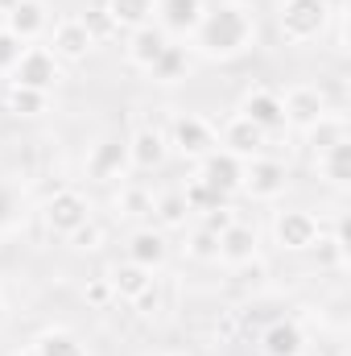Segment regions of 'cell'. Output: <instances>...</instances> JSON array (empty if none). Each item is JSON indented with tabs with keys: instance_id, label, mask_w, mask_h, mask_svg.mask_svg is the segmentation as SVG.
Instances as JSON below:
<instances>
[{
	"instance_id": "cell-26",
	"label": "cell",
	"mask_w": 351,
	"mask_h": 356,
	"mask_svg": "<svg viewBox=\"0 0 351 356\" xmlns=\"http://www.w3.org/2000/svg\"><path fill=\"white\" fill-rule=\"evenodd\" d=\"M112 203H116V211H120L124 220H153V195H149L141 182H124Z\"/></svg>"
},
{
	"instance_id": "cell-17",
	"label": "cell",
	"mask_w": 351,
	"mask_h": 356,
	"mask_svg": "<svg viewBox=\"0 0 351 356\" xmlns=\"http://www.w3.org/2000/svg\"><path fill=\"white\" fill-rule=\"evenodd\" d=\"M240 116L244 120H252L261 133H281L285 129V108H281V91L273 88H252L244 91V99H240Z\"/></svg>"
},
{
	"instance_id": "cell-10",
	"label": "cell",
	"mask_w": 351,
	"mask_h": 356,
	"mask_svg": "<svg viewBox=\"0 0 351 356\" xmlns=\"http://www.w3.org/2000/svg\"><path fill=\"white\" fill-rule=\"evenodd\" d=\"M124 141H128V166L132 170H162L170 158V141H166L162 124H137Z\"/></svg>"
},
{
	"instance_id": "cell-41",
	"label": "cell",
	"mask_w": 351,
	"mask_h": 356,
	"mask_svg": "<svg viewBox=\"0 0 351 356\" xmlns=\"http://www.w3.org/2000/svg\"><path fill=\"white\" fill-rule=\"evenodd\" d=\"M8 4H12V0H0V8H8Z\"/></svg>"
},
{
	"instance_id": "cell-20",
	"label": "cell",
	"mask_w": 351,
	"mask_h": 356,
	"mask_svg": "<svg viewBox=\"0 0 351 356\" xmlns=\"http://www.w3.org/2000/svg\"><path fill=\"white\" fill-rule=\"evenodd\" d=\"M264 356H306V332L298 319H273L261 332Z\"/></svg>"
},
{
	"instance_id": "cell-40",
	"label": "cell",
	"mask_w": 351,
	"mask_h": 356,
	"mask_svg": "<svg viewBox=\"0 0 351 356\" xmlns=\"http://www.w3.org/2000/svg\"><path fill=\"white\" fill-rule=\"evenodd\" d=\"M12 356H37V353L33 348H21V353H12Z\"/></svg>"
},
{
	"instance_id": "cell-16",
	"label": "cell",
	"mask_w": 351,
	"mask_h": 356,
	"mask_svg": "<svg viewBox=\"0 0 351 356\" xmlns=\"http://www.w3.org/2000/svg\"><path fill=\"white\" fill-rule=\"evenodd\" d=\"M4 29L17 33L25 46H33L37 38H46L50 33V8H46V0H12L4 8Z\"/></svg>"
},
{
	"instance_id": "cell-2",
	"label": "cell",
	"mask_w": 351,
	"mask_h": 356,
	"mask_svg": "<svg viewBox=\"0 0 351 356\" xmlns=\"http://www.w3.org/2000/svg\"><path fill=\"white\" fill-rule=\"evenodd\" d=\"M166 141H170V154L186 158V162H203L207 154L219 149V129L207 116H198V112H182V116L170 120Z\"/></svg>"
},
{
	"instance_id": "cell-22",
	"label": "cell",
	"mask_w": 351,
	"mask_h": 356,
	"mask_svg": "<svg viewBox=\"0 0 351 356\" xmlns=\"http://www.w3.org/2000/svg\"><path fill=\"white\" fill-rule=\"evenodd\" d=\"M314 170H318V178H323L327 186L348 191L351 186V137L339 141V145H331V149H323V154L314 158Z\"/></svg>"
},
{
	"instance_id": "cell-42",
	"label": "cell",
	"mask_w": 351,
	"mask_h": 356,
	"mask_svg": "<svg viewBox=\"0 0 351 356\" xmlns=\"http://www.w3.org/2000/svg\"><path fill=\"white\" fill-rule=\"evenodd\" d=\"M327 4H331V0H327Z\"/></svg>"
},
{
	"instance_id": "cell-6",
	"label": "cell",
	"mask_w": 351,
	"mask_h": 356,
	"mask_svg": "<svg viewBox=\"0 0 351 356\" xmlns=\"http://www.w3.org/2000/svg\"><path fill=\"white\" fill-rule=\"evenodd\" d=\"M318 232H323V224L310 211H302V207H285V211L273 216V241L285 253H310L314 241H318Z\"/></svg>"
},
{
	"instance_id": "cell-5",
	"label": "cell",
	"mask_w": 351,
	"mask_h": 356,
	"mask_svg": "<svg viewBox=\"0 0 351 356\" xmlns=\"http://www.w3.org/2000/svg\"><path fill=\"white\" fill-rule=\"evenodd\" d=\"M8 83L17 88H33V91H50L62 83V63L46 50V46H25V54L17 58V67L8 71Z\"/></svg>"
},
{
	"instance_id": "cell-35",
	"label": "cell",
	"mask_w": 351,
	"mask_h": 356,
	"mask_svg": "<svg viewBox=\"0 0 351 356\" xmlns=\"http://www.w3.org/2000/svg\"><path fill=\"white\" fill-rule=\"evenodd\" d=\"M21 54H25V42L0 25V75H8V71L17 67V58H21Z\"/></svg>"
},
{
	"instance_id": "cell-39",
	"label": "cell",
	"mask_w": 351,
	"mask_h": 356,
	"mask_svg": "<svg viewBox=\"0 0 351 356\" xmlns=\"http://www.w3.org/2000/svg\"><path fill=\"white\" fill-rule=\"evenodd\" d=\"M4 319H8V307H4V298H0V327H4Z\"/></svg>"
},
{
	"instance_id": "cell-12",
	"label": "cell",
	"mask_w": 351,
	"mask_h": 356,
	"mask_svg": "<svg viewBox=\"0 0 351 356\" xmlns=\"http://www.w3.org/2000/svg\"><path fill=\"white\" fill-rule=\"evenodd\" d=\"M124 257L137 261L141 269H149V273H157V269L170 261V241H166V232H162L157 224H141V228L128 232V241H124Z\"/></svg>"
},
{
	"instance_id": "cell-27",
	"label": "cell",
	"mask_w": 351,
	"mask_h": 356,
	"mask_svg": "<svg viewBox=\"0 0 351 356\" xmlns=\"http://www.w3.org/2000/svg\"><path fill=\"white\" fill-rule=\"evenodd\" d=\"M33 353L37 356H87L83 340L67 327H46L37 340H33Z\"/></svg>"
},
{
	"instance_id": "cell-32",
	"label": "cell",
	"mask_w": 351,
	"mask_h": 356,
	"mask_svg": "<svg viewBox=\"0 0 351 356\" xmlns=\"http://www.w3.org/2000/svg\"><path fill=\"white\" fill-rule=\"evenodd\" d=\"M186 257H194V261H215V257H219V236L198 224V228L190 232V241H186Z\"/></svg>"
},
{
	"instance_id": "cell-25",
	"label": "cell",
	"mask_w": 351,
	"mask_h": 356,
	"mask_svg": "<svg viewBox=\"0 0 351 356\" xmlns=\"http://www.w3.org/2000/svg\"><path fill=\"white\" fill-rule=\"evenodd\" d=\"M4 112H12V116H21V120L46 116V112H50V95H46V91H33V88H17V83H8V88H4Z\"/></svg>"
},
{
	"instance_id": "cell-30",
	"label": "cell",
	"mask_w": 351,
	"mask_h": 356,
	"mask_svg": "<svg viewBox=\"0 0 351 356\" xmlns=\"http://www.w3.org/2000/svg\"><path fill=\"white\" fill-rule=\"evenodd\" d=\"M182 199H186L190 216H203V211H215V207H223V203H228L219 191H211V186H207L198 175L186 178V186H182Z\"/></svg>"
},
{
	"instance_id": "cell-23",
	"label": "cell",
	"mask_w": 351,
	"mask_h": 356,
	"mask_svg": "<svg viewBox=\"0 0 351 356\" xmlns=\"http://www.w3.org/2000/svg\"><path fill=\"white\" fill-rule=\"evenodd\" d=\"M103 277L112 282V294H116V298H124V302H132V298L153 282V273H149V269H141L137 261H128V257H124V261H116Z\"/></svg>"
},
{
	"instance_id": "cell-13",
	"label": "cell",
	"mask_w": 351,
	"mask_h": 356,
	"mask_svg": "<svg viewBox=\"0 0 351 356\" xmlns=\"http://www.w3.org/2000/svg\"><path fill=\"white\" fill-rule=\"evenodd\" d=\"M170 46H174V38H170L157 21H149V25H141V29H132V33L124 38V58H128L137 71H153L157 58H162Z\"/></svg>"
},
{
	"instance_id": "cell-21",
	"label": "cell",
	"mask_w": 351,
	"mask_h": 356,
	"mask_svg": "<svg viewBox=\"0 0 351 356\" xmlns=\"http://www.w3.org/2000/svg\"><path fill=\"white\" fill-rule=\"evenodd\" d=\"M153 8H157V0H103V17L112 21L116 33H132V29L149 25Z\"/></svg>"
},
{
	"instance_id": "cell-37",
	"label": "cell",
	"mask_w": 351,
	"mask_h": 356,
	"mask_svg": "<svg viewBox=\"0 0 351 356\" xmlns=\"http://www.w3.org/2000/svg\"><path fill=\"white\" fill-rule=\"evenodd\" d=\"M232 220H236V211H232L228 203H223V207H215V211H203V228H207V232H215V236H219Z\"/></svg>"
},
{
	"instance_id": "cell-18",
	"label": "cell",
	"mask_w": 351,
	"mask_h": 356,
	"mask_svg": "<svg viewBox=\"0 0 351 356\" xmlns=\"http://www.w3.org/2000/svg\"><path fill=\"white\" fill-rule=\"evenodd\" d=\"M203 13H207V0H157V8H153V21L170 33V38H194V29H198V21H203Z\"/></svg>"
},
{
	"instance_id": "cell-36",
	"label": "cell",
	"mask_w": 351,
	"mask_h": 356,
	"mask_svg": "<svg viewBox=\"0 0 351 356\" xmlns=\"http://www.w3.org/2000/svg\"><path fill=\"white\" fill-rule=\"evenodd\" d=\"M83 298H87V307H95V311L112 307V302H116V294H112V282H108V277H91L87 286H83Z\"/></svg>"
},
{
	"instance_id": "cell-34",
	"label": "cell",
	"mask_w": 351,
	"mask_h": 356,
	"mask_svg": "<svg viewBox=\"0 0 351 356\" xmlns=\"http://www.w3.org/2000/svg\"><path fill=\"white\" fill-rule=\"evenodd\" d=\"M67 241H71V249H79V253H95V249L103 245V224H99V220H87V224L75 228Z\"/></svg>"
},
{
	"instance_id": "cell-14",
	"label": "cell",
	"mask_w": 351,
	"mask_h": 356,
	"mask_svg": "<svg viewBox=\"0 0 351 356\" xmlns=\"http://www.w3.org/2000/svg\"><path fill=\"white\" fill-rule=\"evenodd\" d=\"M257 257H261V232L252 224H244V220H232L219 232V257L215 261H223L228 269H240L248 261H257Z\"/></svg>"
},
{
	"instance_id": "cell-9",
	"label": "cell",
	"mask_w": 351,
	"mask_h": 356,
	"mask_svg": "<svg viewBox=\"0 0 351 356\" xmlns=\"http://www.w3.org/2000/svg\"><path fill=\"white\" fill-rule=\"evenodd\" d=\"M87 178L95 182H116V178H124L132 166H128V141L120 137V133H108V137H99L95 145H91L87 154Z\"/></svg>"
},
{
	"instance_id": "cell-29",
	"label": "cell",
	"mask_w": 351,
	"mask_h": 356,
	"mask_svg": "<svg viewBox=\"0 0 351 356\" xmlns=\"http://www.w3.org/2000/svg\"><path fill=\"white\" fill-rule=\"evenodd\" d=\"M157 83H182L186 75H190V46H170L162 58H157V67L149 71Z\"/></svg>"
},
{
	"instance_id": "cell-4",
	"label": "cell",
	"mask_w": 351,
	"mask_h": 356,
	"mask_svg": "<svg viewBox=\"0 0 351 356\" xmlns=\"http://www.w3.org/2000/svg\"><path fill=\"white\" fill-rule=\"evenodd\" d=\"M91 220V203L83 191H75V186H58L54 195H46L42 199V224H46V232L50 236H71L75 228H83Z\"/></svg>"
},
{
	"instance_id": "cell-7",
	"label": "cell",
	"mask_w": 351,
	"mask_h": 356,
	"mask_svg": "<svg viewBox=\"0 0 351 356\" xmlns=\"http://www.w3.org/2000/svg\"><path fill=\"white\" fill-rule=\"evenodd\" d=\"M62 67H79V63H87L91 50H95V38H91V29L83 25V17H62L54 29H50V46H46Z\"/></svg>"
},
{
	"instance_id": "cell-1",
	"label": "cell",
	"mask_w": 351,
	"mask_h": 356,
	"mask_svg": "<svg viewBox=\"0 0 351 356\" xmlns=\"http://www.w3.org/2000/svg\"><path fill=\"white\" fill-rule=\"evenodd\" d=\"M190 46L211 63H232V58H240V54H248L257 46V13L248 4H240V0L207 8L194 38H190Z\"/></svg>"
},
{
	"instance_id": "cell-11",
	"label": "cell",
	"mask_w": 351,
	"mask_h": 356,
	"mask_svg": "<svg viewBox=\"0 0 351 356\" xmlns=\"http://www.w3.org/2000/svg\"><path fill=\"white\" fill-rule=\"evenodd\" d=\"M281 108H285V129H310L318 116H327V91L314 88V83H298L281 95Z\"/></svg>"
},
{
	"instance_id": "cell-24",
	"label": "cell",
	"mask_w": 351,
	"mask_h": 356,
	"mask_svg": "<svg viewBox=\"0 0 351 356\" xmlns=\"http://www.w3.org/2000/svg\"><path fill=\"white\" fill-rule=\"evenodd\" d=\"M339 141H348V120H343L339 112H327V116H318V120L306 129V145H310L314 158H318L323 149L339 145Z\"/></svg>"
},
{
	"instance_id": "cell-31",
	"label": "cell",
	"mask_w": 351,
	"mask_h": 356,
	"mask_svg": "<svg viewBox=\"0 0 351 356\" xmlns=\"http://www.w3.org/2000/svg\"><path fill=\"white\" fill-rule=\"evenodd\" d=\"M314 249H318V266H331V269L348 266V232H343V224H339L331 236H327V232H318Z\"/></svg>"
},
{
	"instance_id": "cell-19",
	"label": "cell",
	"mask_w": 351,
	"mask_h": 356,
	"mask_svg": "<svg viewBox=\"0 0 351 356\" xmlns=\"http://www.w3.org/2000/svg\"><path fill=\"white\" fill-rule=\"evenodd\" d=\"M264 145H268V133H261L252 120H244L240 112L219 129V149H228V154H236L240 162H252V158H261Z\"/></svg>"
},
{
	"instance_id": "cell-15",
	"label": "cell",
	"mask_w": 351,
	"mask_h": 356,
	"mask_svg": "<svg viewBox=\"0 0 351 356\" xmlns=\"http://www.w3.org/2000/svg\"><path fill=\"white\" fill-rule=\"evenodd\" d=\"M198 170L194 175L203 178L211 191H219L223 199H232L240 186H244V162L236 158V154H228V149H215V154H207L203 162H194Z\"/></svg>"
},
{
	"instance_id": "cell-38",
	"label": "cell",
	"mask_w": 351,
	"mask_h": 356,
	"mask_svg": "<svg viewBox=\"0 0 351 356\" xmlns=\"http://www.w3.org/2000/svg\"><path fill=\"white\" fill-rule=\"evenodd\" d=\"M12 207H17V203H12V191H8V186H0V228L12 220Z\"/></svg>"
},
{
	"instance_id": "cell-3",
	"label": "cell",
	"mask_w": 351,
	"mask_h": 356,
	"mask_svg": "<svg viewBox=\"0 0 351 356\" xmlns=\"http://www.w3.org/2000/svg\"><path fill=\"white\" fill-rule=\"evenodd\" d=\"M277 25L289 42L306 46L314 38L327 33L331 25V4L327 0H281V13H277Z\"/></svg>"
},
{
	"instance_id": "cell-8",
	"label": "cell",
	"mask_w": 351,
	"mask_h": 356,
	"mask_svg": "<svg viewBox=\"0 0 351 356\" xmlns=\"http://www.w3.org/2000/svg\"><path fill=\"white\" fill-rule=\"evenodd\" d=\"M285 186H289V166H285V162H277V158H268V154L244 162V186H240L244 195L268 203V199H281Z\"/></svg>"
},
{
	"instance_id": "cell-28",
	"label": "cell",
	"mask_w": 351,
	"mask_h": 356,
	"mask_svg": "<svg viewBox=\"0 0 351 356\" xmlns=\"http://www.w3.org/2000/svg\"><path fill=\"white\" fill-rule=\"evenodd\" d=\"M186 220H190V207H186L182 191H166V195L153 199V224H157L162 232H170V228H186Z\"/></svg>"
},
{
	"instance_id": "cell-33",
	"label": "cell",
	"mask_w": 351,
	"mask_h": 356,
	"mask_svg": "<svg viewBox=\"0 0 351 356\" xmlns=\"http://www.w3.org/2000/svg\"><path fill=\"white\" fill-rule=\"evenodd\" d=\"M162 307H166V294H162V286H157V277H153V282L132 298V311H137L141 319H157V315H162Z\"/></svg>"
}]
</instances>
